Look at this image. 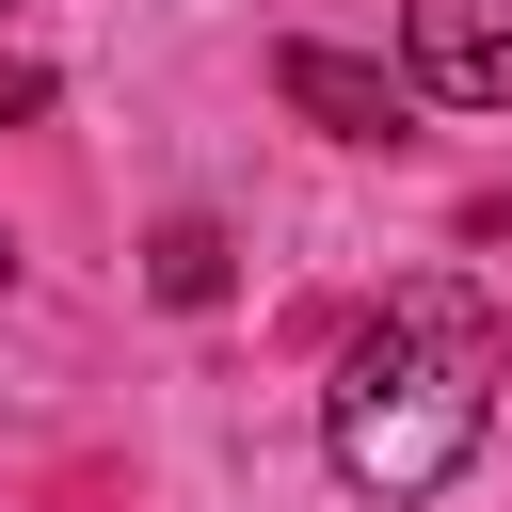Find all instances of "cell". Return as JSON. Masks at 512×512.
I'll list each match as a JSON object with an SVG mask.
<instances>
[{
    "label": "cell",
    "instance_id": "obj_2",
    "mask_svg": "<svg viewBox=\"0 0 512 512\" xmlns=\"http://www.w3.org/2000/svg\"><path fill=\"white\" fill-rule=\"evenodd\" d=\"M400 96L512 112V0H400Z\"/></svg>",
    "mask_w": 512,
    "mask_h": 512
},
{
    "label": "cell",
    "instance_id": "obj_1",
    "mask_svg": "<svg viewBox=\"0 0 512 512\" xmlns=\"http://www.w3.org/2000/svg\"><path fill=\"white\" fill-rule=\"evenodd\" d=\"M496 304L464 288V272H416V288H384V320L336 352V384H320V448H336V480L352 496H384V512H416V496H448L464 464H480V432H496Z\"/></svg>",
    "mask_w": 512,
    "mask_h": 512
},
{
    "label": "cell",
    "instance_id": "obj_4",
    "mask_svg": "<svg viewBox=\"0 0 512 512\" xmlns=\"http://www.w3.org/2000/svg\"><path fill=\"white\" fill-rule=\"evenodd\" d=\"M144 288H160V304H176V320H208V304H224V288H240V256H224V224H208V208H176V224H160V240H144Z\"/></svg>",
    "mask_w": 512,
    "mask_h": 512
},
{
    "label": "cell",
    "instance_id": "obj_3",
    "mask_svg": "<svg viewBox=\"0 0 512 512\" xmlns=\"http://www.w3.org/2000/svg\"><path fill=\"white\" fill-rule=\"evenodd\" d=\"M272 96H288L304 128H336V144H400V112H416L384 64H352V48H320V32H288V48H272Z\"/></svg>",
    "mask_w": 512,
    "mask_h": 512
},
{
    "label": "cell",
    "instance_id": "obj_5",
    "mask_svg": "<svg viewBox=\"0 0 512 512\" xmlns=\"http://www.w3.org/2000/svg\"><path fill=\"white\" fill-rule=\"evenodd\" d=\"M0 288H16V240H0Z\"/></svg>",
    "mask_w": 512,
    "mask_h": 512
}]
</instances>
